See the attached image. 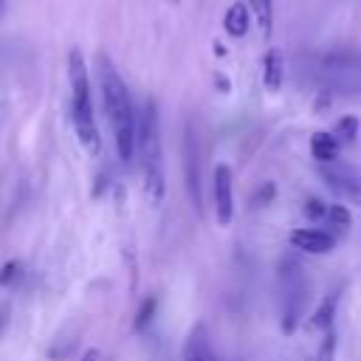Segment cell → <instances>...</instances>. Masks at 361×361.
<instances>
[{"instance_id":"e0dca14e","label":"cell","mask_w":361,"mask_h":361,"mask_svg":"<svg viewBox=\"0 0 361 361\" xmlns=\"http://www.w3.org/2000/svg\"><path fill=\"white\" fill-rule=\"evenodd\" d=\"M20 274H23V265H20L17 259H8V262L0 268V285H11Z\"/></svg>"},{"instance_id":"30bf717a","label":"cell","mask_w":361,"mask_h":361,"mask_svg":"<svg viewBox=\"0 0 361 361\" xmlns=\"http://www.w3.org/2000/svg\"><path fill=\"white\" fill-rule=\"evenodd\" d=\"M338 138L333 135V133H324V130H319V133H313L310 135V152H313V158L319 161V164H333L336 158H338Z\"/></svg>"},{"instance_id":"6da1fadb","label":"cell","mask_w":361,"mask_h":361,"mask_svg":"<svg viewBox=\"0 0 361 361\" xmlns=\"http://www.w3.org/2000/svg\"><path fill=\"white\" fill-rule=\"evenodd\" d=\"M99 85H102V102H104V113L113 130L118 158L124 164H133V158L138 155V116L133 110L124 79L118 76L116 65L107 56H99Z\"/></svg>"},{"instance_id":"7c38bea8","label":"cell","mask_w":361,"mask_h":361,"mask_svg":"<svg viewBox=\"0 0 361 361\" xmlns=\"http://www.w3.org/2000/svg\"><path fill=\"white\" fill-rule=\"evenodd\" d=\"M336 307H338V290L336 293H330L319 307H316V313H313V319H310V327H316V330H333V316H336Z\"/></svg>"},{"instance_id":"2e32d148","label":"cell","mask_w":361,"mask_h":361,"mask_svg":"<svg viewBox=\"0 0 361 361\" xmlns=\"http://www.w3.org/2000/svg\"><path fill=\"white\" fill-rule=\"evenodd\" d=\"M327 214V203H322L319 197H307V203H305V217L307 220H322Z\"/></svg>"},{"instance_id":"ffe728a7","label":"cell","mask_w":361,"mask_h":361,"mask_svg":"<svg viewBox=\"0 0 361 361\" xmlns=\"http://www.w3.org/2000/svg\"><path fill=\"white\" fill-rule=\"evenodd\" d=\"M0 11H3V0H0Z\"/></svg>"},{"instance_id":"5bb4252c","label":"cell","mask_w":361,"mask_h":361,"mask_svg":"<svg viewBox=\"0 0 361 361\" xmlns=\"http://www.w3.org/2000/svg\"><path fill=\"white\" fill-rule=\"evenodd\" d=\"M251 6V14L262 31V37H271V28H274V0H248Z\"/></svg>"},{"instance_id":"8992f818","label":"cell","mask_w":361,"mask_h":361,"mask_svg":"<svg viewBox=\"0 0 361 361\" xmlns=\"http://www.w3.org/2000/svg\"><path fill=\"white\" fill-rule=\"evenodd\" d=\"M214 217L220 226H228L234 217V192H231V169L226 164L214 166Z\"/></svg>"},{"instance_id":"7a4b0ae2","label":"cell","mask_w":361,"mask_h":361,"mask_svg":"<svg viewBox=\"0 0 361 361\" xmlns=\"http://www.w3.org/2000/svg\"><path fill=\"white\" fill-rule=\"evenodd\" d=\"M68 85H71V121H73V130L79 135V144L85 147L87 155H99L102 138H99L96 113H93L90 73H87V65L76 48L68 54Z\"/></svg>"},{"instance_id":"5b68a950","label":"cell","mask_w":361,"mask_h":361,"mask_svg":"<svg viewBox=\"0 0 361 361\" xmlns=\"http://www.w3.org/2000/svg\"><path fill=\"white\" fill-rule=\"evenodd\" d=\"M322 178H324V183H327L338 197H344V200L361 206V175H358L355 169L327 164V169H322Z\"/></svg>"},{"instance_id":"9c48e42d","label":"cell","mask_w":361,"mask_h":361,"mask_svg":"<svg viewBox=\"0 0 361 361\" xmlns=\"http://www.w3.org/2000/svg\"><path fill=\"white\" fill-rule=\"evenodd\" d=\"M248 25H251V11L245 3H231L228 11L223 14V28L228 37H245L248 34Z\"/></svg>"},{"instance_id":"3957f363","label":"cell","mask_w":361,"mask_h":361,"mask_svg":"<svg viewBox=\"0 0 361 361\" xmlns=\"http://www.w3.org/2000/svg\"><path fill=\"white\" fill-rule=\"evenodd\" d=\"M138 161L144 169V186L152 203L164 200V169H161V127L158 107L152 99L144 102L138 113Z\"/></svg>"},{"instance_id":"277c9868","label":"cell","mask_w":361,"mask_h":361,"mask_svg":"<svg viewBox=\"0 0 361 361\" xmlns=\"http://www.w3.org/2000/svg\"><path fill=\"white\" fill-rule=\"evenodd\" d=\"M200 141H197V133H195V124L189 121L186 124V133H183V175H186V192H189V200L192 206L200 212V203H203V195H200V183H203V175H200Z\"/></svg>"},{"instance_id":"9a60e30c","label":"cell","mask_w":361,"mask_h":361,"mask_svg":"<svg viewBox=\"0 0 361 361\" xmlns=\"http://www.w3.org/2000/svg\"><path fill=\"white\" fill-rule=\"evenodd\" d=\"M333 135L338 138V144L353 141V138L358 135V118H355V116H341L338 124L333 127Z\"/></svg>"},{"instance_id":"ac0fdd59","label":"cell","mask_w":361,"mask_h":361,"mask_svg":"<svg viewBox=\"0 0 361 361\" xmlns=\"http://www.w3.org/2000/svg\"><path fill=\"white\" fill-rule=\"evenodd\" d=\"M152 307H155V299H147L144 307H141V313H138V319H135V327H138V330L152 319Z\"/></svg>"},{"instance_id":"52a82bcc","label":"cell","mask_w":361,"mask_h":361,"mask_svg":"<svg viewBox=\"0 0 361 361\" xmlns=\"http://www.w3.org/2000/svg\"><path fill=\"white\" fill-rule=\"evenodd\" d=\"M288 240H290L293 248H299V251H305V254H327V251H333V245H336L333 231H322V228H310V226L293 228Z\"/></svg>"},{"instance_id":"d6986e66","label":"cell","mask_w":361,"mask_h":361,"mask_svg":"<svg viewBox=\"0 0 361 361\" xmlns=\"http://www.w3.org/2000/svg\"><path fill=\"white\" fill-rule=\"evenodd\" d=\"M166 3H172V6H175V3H178V0H166Z\"/></svg>"},{"instance_id":"8fae6325","label":"cell","mask_w":361,"mask_h":361,"mask_svg":"<svg viewBox=\"0 0 361 361\" xmlns=\"http://www.w3.org/2000/svg\"><path fill=\"white\" fill-rule=\"evenodd\" d=\"M183 361H217L212 347H209V338L203 333V327H195L183 344Z\"/></svg>"},{"instance_id":"4fadbf2b","label":"cell","mask_w":361,"mask_h":361,"mask_svg":"<svg viewBox=\"0 0 361 361\" xmlns=\"http://www.w3.org/2000/svg\"><path fill=\"white\" fill-rule=\"evenodd\" d=\"M324 220H327V226L333 228V237H338V234H347V231H350V226H353L350 209H347L344 203H330V206H327V214H324Z\"/></svg>"},{"instance_id":"ba28073f","label":"cell","mask_w":361,"mask_h":361,"mask_svg":"<svg viewBox=\"0 0 361 361\" xmlns=\"http://www.w3.org/2000/svg\"><path fill=\"white\" fill-rule=\"evenodd\" d=\"M282 79H285V59H282V51L271 48V51H265V56H262V85H265L271 93H276V90L282 87Z\"/></svg>"}]
</instances>
